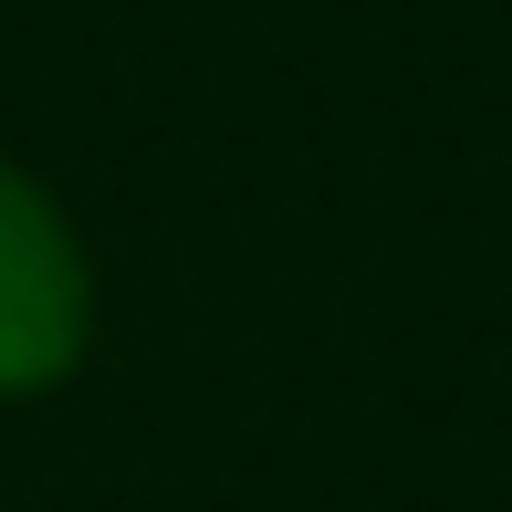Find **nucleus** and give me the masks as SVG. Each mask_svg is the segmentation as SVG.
I'll return each instance as SVG.
<instances>
[{
  "instance_id": "f257e3e1",
  "label": "nucleus",
  "mask_w": 512,
  "mask_h": 512,
  "mask_svg": "<svg viewBox=\"0 0 512 512\" xmlns=\"http://www.w3.org/2000/svg\"><path fill=\"white\" fill-rule=\"evenodd\" d=\"M95 345V262L74 209L21 157H0V398L63 387Z\"/></svg>"
}]
</instances>
